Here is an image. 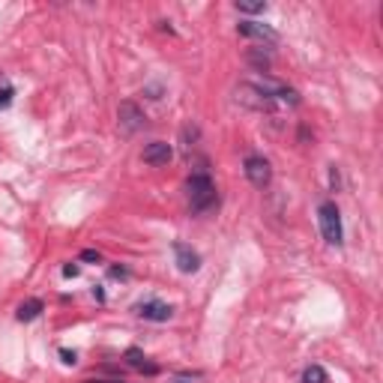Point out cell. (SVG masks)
<instances>
[{
  "label": "cell",
  "mask_w": 383,
  "mask_h": 383,
  "mask_svg": "<svg viewBox=\"0 0 383 383\" xmlns=\"http://www.w3.org/2000/svg\"><path fill=\"white\" fill-rule=\"evenodd\" d=\"M186 192H189V207L192 212H207L219 204V195H216V183L210 180L207 171H195L189 177L186 183Z\"/></svg>",
  "instance_id": "obj_1"
},
{
  "label": "cell",
  "mask_w": 383,
  "mask_h": 383,
  "mask_svg": "<svg viewBox=\"0 0 383 383\" xmlns=\"http://www.w3.org/2000/svg\"><path fill=\"white\" fill-rule=\"evenodd\" d=\"M317 222H321V233L329 246H342L345 243V228H342V212L333 201H324L317 207Z\"/></svg>",
  "instance_id": "obj_2"
},
{
  "label": "cell",
  "mask_w": 383,
  "mask_h": 383,
  "mask_svg": "<svg viewBox=\"0 0 383 383\" xmlns=\"http://www.w3.org/2000/svg\"><path fill=\"white\" fill-rule=\"evenodd\" d=\"M252 84L275 105H291V108L294 105H300V93H296L294 87H287V84H282V81H273V78L263 75V78H252Z\"/></svg>",
  "instance_id": "obj_3"
},
{
  "label": "cell",
  "mask_w": 383,
  "mask_h": 383,
  "mask_svg": "<svg viewBox=\"0 0 383 383\" xmlns=\"http://www.w3.org/2000/svg\"><path fill=\"white\" fill-rule=\"evenodd\" d=\"M237 102L246 105V108H254V111H275V102H270L252 81H246V84H240V87H237Z\"/></svg>",
  "instance_id": "obj_4"
},
{
  "label": "cell",
  "mask_w": 383,
  "mask_h": 383,
  "mask_svg": "<svg viewBox=\"0 0 383 383\" xmlns=\"http://www.w3.org/2000/svg\"><path fill=\"white\" fill-rule=\"evenodd\" d=\"M243 171H246L249 183H252V186H258V189L270 186V180H273V168H270V162H267L263 156H249V159H246V165H243Z\"/></svg>",
  "instance_id": "obj_5"
},
{
  "label": "cell",
  "mask_w": 383,
  "mask_h": 383,
  "mask_svg": "<svg viewBox=\"0 0 383 383\" xmlns=\"http://www.w3.org/2000/svg\"><path fill=\"white\" fill-rule=\"evenodd\" d=\"M117 120H120V129L129 132V135L147 126V117H144V111L138 108L135 102H120V108H117Z\"/></svg>",
  "instance_id": "obj_6"
},
{
  "label": "cell",
  "mask_w": 383,
  "mask_h": 383,
  "mask_svg": "<svg viewBox=\"0 0 383 383\" xmlns=\"http://www.w3.org/2000/svg\"><path fill=\"white\" fill-rule=\"evenodd\" d=\"M237 30H240V36L261 39V42H267V45H275V42H279V34H275L270 24H261V21H240Z\"/></svg>",
  "instance_id": "obj_7"
},
{
  "label": "cell",
  "mask_w": 383,
  "mask_h": 383,
  "mask_svg": "<svg viewBox=\"0 0 383 383\" xmlns=\"http://www.w3.org/2000/svg\"><path fill=\"white\" fill-rule=\"evenodd\" d=\"M171 156H174V147L168 144V141H153V144H147V147H144V153H141L144 162H147V165H153V168L168 165V162H171Z\"/></svg>",
  "instance_id": "obj_8"
},
{
  "label": "cell",
  "mask_w": 383,
  "mask_h": 383,
  "mask_svg": "<svg viewBox=\"0 0 383 383\" xmlns=\"http://www.w3.org/2000/svg\"><path fill=\"white\" fill-rule=\"evenodd\" d=\"M135 312L144 317V321H156V324H165V321H171V315H174V308L168 305V303H159V300H147L141 305H135Z\"/></svg>",
  "instance_id": "obj_9"
},
{
  "label": "cell",
  "mask_w": 383,
  "mask_h": 383,
  "mask_svg": "<svg viewBox=\"0 0 383 383\" xmlns=\"http://www.w3.org/2000/svg\"><path fill=\"white\" fill-rule=\"evenodd\" d=\"M174 261L180 273H198L201 270V254L186 246V243H174Z\"/></svg>",
  "instance_id": "obj_10"
},
{
  "label": "cell",
  "mask_w": 383,
  "mask_h": 383,
  "mask_svg": "<svg viewBox=\"0 0 383 383\" xmlns=\"http://www.w3.org/2000/svg\"><path fill=\"white\" fill-rule=\"evenodd\" d=\"M42 312H45V303H42V300H36V296H34V300H24V303L18 305L15 317H18L21 324H27V321H36V317H39Z\"/></svg>",
  "instance_id": "obj_11"
},
{
  "label": "cell",
  "mask_w": 383,
  "mask_h": 383,
  "mask_svg": "<svg viewBox=\"0 0 383 383\" xmlns=\"http://www.w3.org/2000/svg\"><path fill=\"white\" fill-rule=\"evenodd\" d=\"M126 363H129L135 371H144V375H156V371H159V366L147 363L144 350H138V347H129V350H126Z\"/></svg>",
  "instance_id": "obj_12"
},
{
  "label": "cell",
  "mask_w": 383,
  "mask_h": 383,
  "mask_svg": "<svg viewBox=\"0 0 383 383\" xmlns=\"http://www.w3.org/2000/svg\"><path fill=\"white\" fill-rule=\"evenodd\" d=\"M303 383H329V375L321 366H308L303 371Z\"/></svg>",
  "instance_id": "obj_13"
},
{
  "label": "cell",
  "mask_w": 383,
  "mask_h": 383,
  "mask_svg": "<svg viewBox=\"0 0 383 383\" xmlns=\"http://www.w3.org/2000/svg\"><path fill=\"white\" fill-rule=\"evenodd\" d=\"M13 96H15L13 84H9L3 75H0V111H6L9 105H13Z\"/></svg>",
  "instance_id": "obj_14"
},
{
  "label": "cell",
  "mask_w": 383,
  "mask_h": 383,
  "mask_svg": "<svg viewBox=\"0 0 383 383\" xmlns=\"http://www.w3.org/2000/svg\"><path fill=\"white\" fill-rule=\"evenodd\" d=\"M246 57H249L252 66H258L261 72H263V69H270V55H263V48H252Z\"/></svg>",
  "instance_id": "obj_15"
},
{
  "label": "cell",
  "mask_w": 383,
  "mask_h": 383,
  "mask_svg": "<svg viewBox=\"0 0 383 383\" xmlns=\"http://www.w3.org/2000/svg\"><path fill=\"white\" fill-rule=\"evenodd\" d=\"M237 9H240V13L254 15V13H263V9H267V3H263V0H237Z\"/></svg>",
  "instance_id": "obj_16"
},
{
  "label": "cell",
  "mask_w": 383,
  "mask_h": 383,
  "mask_svg": "<svg viewBox=\"0 0 383 383\" xmlns=\"http://www.w3.org/2000/svg\"><path fill=\"white\" fill-rule=\"evenodd\" d=\"M60 359H63V363H66V366H75V363H78V354H75V350L60 347Z\"/></svg>",
  "instance_id": "obj_17"
},
{
  "label": "cell",
  "mask_w": 383,
  "mask_h": 383,
  "mask_svg": "<svg viewBox=\"0 0 383 383\" xmlns=\"http://www.w3.org/2000/svg\"><path fill=\"white\" fill-rule=\"evenodd\" d=\"M78 273H81L78 263H66V267H63V275H66V279H75Z\"/></svg>",
  "instance_id": "obj_18"
},
{
  "label": "cell",
  "mask_w": 383,
  "mask_h": 383,
  "mask_svg": "<svg viewBox=\"0 0 383 383\" xmlns=\"http://www.w3.org/2000/svg\"><path fill=\"white\" fill-rule=\"evenodd\" d=\"M81 261H96V263H99V261H102V254L96 252V249H87V252H81Z\"/></svg>",
  "instance_id": "obj_19"
},
{
  "label": "cell",
  "mask_w": 383,
  "mask_h": 383,
  "mask_svg": "<svg viewBox=\"0 0 383 383\" xmlns=\"http://www.w3.org/2000/svg\"><path fill=\"white\" fill-rule=\"evenodd\" d=\"M195 380H201L198 371H195V375H177L174 377V383H195Z\"/></svg>",
  "instance_id": "obj_20"
}]
</instances>
